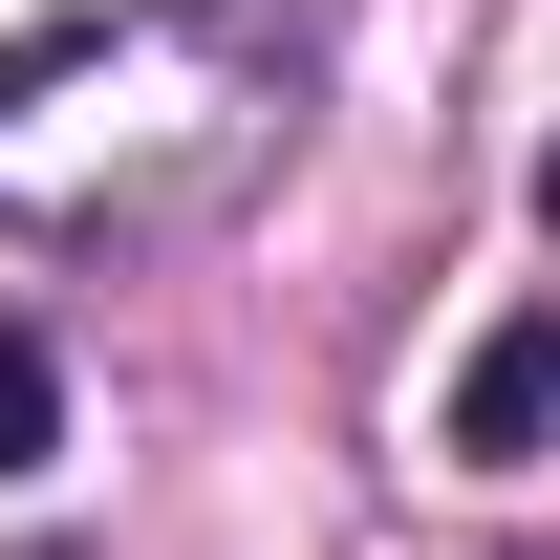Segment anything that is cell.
Segmentation results:
<instances>
[{
	"mask_svg": "<svg viewBox=\"0 0 560 560\" xmlns=\"http://www.w3.org/2000/svg\"><path fill=\"white\" fill-rule=\"evenodd\" d=\"M539 431H560V324H495L453 388V453H539Z\"/></svg>",
	"mask_w": 560,
	"mask_h": 560,
	"instance_id": "obj_1",
	"label": "cell"
},
{
	"mask_svg": "<svg viewBox=\"0 0 560 560\" xmlns=\"http://www.w3.org/2000/svg\"><path fill=\"white\" fill-rule=\"evenodd\" d=\"M66 453V366H44V324H0V475H44Z\"/></svg>",
	"mask_w": 560,
	"mask_h": 560,
	"instance_id": "obj_2",
	"label": "cell"
},
{
	"mask_svg": "<svg viewBox=\"0 0 560 560\" xmlns=\"http://www.w3.org/2000/svg\"><path fill=\"white\" fill-rule=\"evenodd\" d=\"M539 215H560V151H539Z\"/></svg>",
	"mask_w": 560,
	"mask_h": 560,
	"instance_id": "obj_3",
	"label": "cell"
}]
</instances>
